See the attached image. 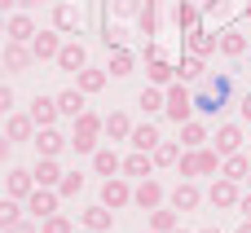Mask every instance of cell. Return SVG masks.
Segmentation results:
<instances>
[{
    "mask_svg": "<svg viewBox=\"0 0 251 233\" xmlns=\"http://www.w3.org/2000/svg\"><path fill=\"white\" fill-rule=\"evenodd\" d=\"M66 145H71V137H62L57 128H40V132H35V154H40V159H57Z\"/></svg>",
    "mask_w": 251,
    "mask_h": 233,
    "instance_id": "cell-6",
    "label": "cell"
},
{
    "mask_svg": "<svg viewBox=\"0 0 251 233\" xmlns=\"http://www.w3.org/2000/svg\"><path fill=\"white\" fill-rule=\"evenodd\" d=\"M18 4H22V9H35V4H44V0H18Z\"/></svg>",
    "mask_w": 251,
    "mask_h": 233,
    "instance_id": "cell-54",
    "label": "cell"
},
{
    "mask_svg": "<svg viewBox=\"0 0 251 233\" xmlns=\"http://www.w3.org/2000/svg\"><path fill=\"white\" fill-rule=\"evenodd\" d=\"M238 211H243V216H247V220H251V189H247V194H243V198H238Z\"/></svg>",
    "mask_w": 251,
    "mask_h": 233,
    "instance_id": "cell-49",
    "label": "cell"
},
{
    "mask_svg": "<svg viewBox=\"0 0 251 233\" xmlns=\"http://www.w3.org/2000/svg\"><path fill=\"white\" fill-rule=\"evenodd\" d=\"M132 203H137L141 211H154V207H163V185H159L154 176H146V181L132 189Z\"/></svg>",
    "mask_w": 251,
    "mask_h": 233,
    "instance_id": "cell-12",
    "label": "cell"
},
{
    "mask_svg": "<svg viewBox=\"0 0 251 233\" xmlns=\"http://www.w3.org/2000/svg\"><path fill=\"white\" fill-rule=\"evenodd\" d=\"M238 115H243V119H247V123H251V93H247V97H243V101H238Z\"/></svg>",
    "mask_w": 251,
    "mask_h": 233,
    "instance_id": "cell-50",
    "label": "cell"
},
{
    "mask_svg": "<svg viewBox=\"0 0 251 233\" xmlns=\"http://www.w3.org/2000/svg\"><path fill=\"white\" fill-rule=\"evenodd\" d=\"M79 233H97V229H79Z\"/></svg>",
    "mask_w": 251,
    "mask_h": 233,
    "instance_id": "cell-60",
    "label": "cell"
},
{
    "mask_svg": "<svg viewBox=\"0 0 251 233\" xmlns=\"http://www.w3.org/2000/svg\"><path fill=\"white\" fill-rule=\"evenodd\" d=\"M199 176H221V154H216L212 145L199 150Z\"/></svg>",
    "mask_w": 251,
    "mask_h": 233,
    "instance_id": "cell-40",
    "label": "cell"
},
{
    "mask_svg": "<svg viewBox=\"0 0 251 233\" xmlns=\"http://www.w3.org/2000/svg\"><path fill=\"white\" fill-rule=\"evenodd\" d=\"M247 40L251 35H243V31H221V53L225 57H243L247 53Z\"/></svg>",
    "mask_w": 251,
    "mask_h": 233,
    "instance_id": "cell-33",
    "label": "cell"
},
{
    "mask_svg": "<svg viewBox=\"0 0 251 233\" xmlns=\"http://www.w3.org/2000/svg\"><path fill=\"white\" fill-rule=\"evenodd\" d=\"M79 220H84V229H97V233H110V229H115V216H110V207H106V203L84 207V211H79Z\"/></svg>",
    "mask_w": 251,
    "mask_h": 233,
    "instance_id": "cell-14",
    "label": "cell"
},
{
    "mask_svg": "<svg viewBox=\"0 0 251 233\" xmlns=\"http://www.w3.org/2000/svg\"><path fill=\"white\" fill-rule=\"evenodd\" d=\"M40 233H75V225H71L66 216H49V220L40 225Z\"/></svg>",
    "mask_w": 251,
    "mask_h": 233,
    "instance_id": "cell-43",
    "label": "cell"
},
{
    "mask_svg": "<svg viewBox=\"0 0 251 233\" xmlns=\"http://www.w3.org/2000/svg\"><path fill=\"white\" fill-rule=\"evenodd\" d=\"M57 110H62L66 119L84 115V110H88V93H79V88H66V93H57Z\"/></svg>",
    "mask_w": 251,
    "mask_h": 233,
    "instance_id": "cell-17",
    "label": "cell"
},
{
    "mask_svg": "<svg viewBox=\"0 0 251 233\" xmlns=\"http://www.w3.org/2000/svg\"><path fill=\"white\" fill-rule=\"evenodd\" d=\"M163 97H168V101H163V115H168L176 128L194 119V97L181 88V79H176V84H168V93H163Z\"/></svg>",
    "mask_w": 251,
    "mask_h": 233,
    "instance_id": "cell-1",
    "label": "cell"
},
{
    "mask_svg": "<svg viewBox=\"0 0 251 233\" xmlns=\"http://www.w3.org/2000/svg\"><path fill=\"white\" fill-rule=\"evenodd\" d=\"M31 176H35V185H40V189H57L66 172L57 167V159H40V163L31 167Z\"/></svg>",
    "mask_w": 251,
    "mask_h": 233,
    "instance_id": "cell-13",
    "label": "cell"
},
{
    "mask_svg": "<svg viewBox=\"0 0 251 233\" xmlns=\"http://www.w3.org/2000/svg\"><path fill=\"white\" fill-rule=\"evenodd\" d=\"M176 79H203V57H199V53H190V57L176 66Z\"/></svg>",
    "mask_w": 251,
    "mask_h": 233,
    "instance_id": "cell-41",
    "label": "cell"
},
{
    "mask_svg": "<svg viewBox=\"0 0 251 233\" xmlns=\"http://www.w3.org/2000/svg\"><path fill=\"white\" fill-rule=\"evenodd\" d=\"M238 233H251V220H243V225H238Z\"/></svg>",
    "mask_w": 251,
    "mask_h": 233,
    "instance_id": "cell-55",
    "label": "cell"
},
{
    "mask_svg": "<svg viewBox=\"0 0 251 233\" xmlns=\"http://www.w3.org/2000/svg\"><path fill=\"white\" fill-rule=\"evenodd\" d=\"M106 137H110V141H128V137H132V119H128L124 110L106 115Z\"/></svg>",
    "mask_w": 251,
    "mask_h": 233,
    "instance_id": "cell-31",
    "label": "cell"
},
{
    "mask_svg": "<svg viewBox=\"0 0 251 233\" xmlns=\"http://www.w3.org/2000/svg\"><path fill=\"white\" fill-rule=\"evenodd\" d=\"M4 70H13V75H22L31 62H35V53H31V44H22V40H4Z\"/></svg>",
    "mask_w": 251,
    "mask_h": 233,
    "instance_id": "cell-4",
    "label": "cell"
},
{
    "mask_svg": "<svg viewBox=\"0 0 251 233\" xmlns=\"http://www.w3.org/2000/svg\"><path fill=\"white\" fill-rule=\"evenodd\" d=\"M101 203H106L110 211L128 207V203H132V185H128L124 176H106V181H101Z\"/></svg>",
    "mask_w": 251,
    "mask_h": 233,
    "instance_id": "cell-2",
    "label": "cell"
},
{
    "mask_svg": "<svg viewBox=\"0 0 251 233\" xmlns=\"http://www.w3.org/2000/svg\"><path fill=\"white\" fill-rule=\"evenodd\" d=\"M93 167H97V176H119V172H124V159H119L115 150H101V145H97Z\"/></svg>",
    "mask_w": 251,
    "mask_h": 233,
    "instance_id": "cell-26",
    "label": "cell"
},
{
    "mask_svg": "<svg viewBox=\"0 0 251 233\" xmlns=\"http://www.w3.org/2000/svg\"><path fill=\"white\" fill-rule=\"evenodd\" d=\"M194 110H199V115H216V110H225V97L207 88V93H199V97H194Z\"/></svg>",
    "mask_w": 251,
    "mask_h": 233,
    "instance_id": "cell-39",
    "label": "cell"
},
{
    "mask_svg": "<svg viewBox=\"0 0 251 233\" xmlns=\"http://www.w3.org/2000/svg\"><path fill=\"white\" fill-rule=\"evenodd\" d=\"M137 31L141 35H159V0H146L137 9Z\"/></svg>",
    "mask_w": 251,
    "mask_h": 233,
    "instance_id": "cell-27",
    "label": "cell"
},
{
    "mask_svg": "<svg viewBox=\"0 0 251 233\" xmlns=\"http://www.w3.org/2000/svg\"><path fill=\"white\" fill-rule=\"evenodd\" d=\"M146 62H163V48L159 44H146Z\"/></svg>",
    "mask_w": 251,
    "mask_h": 233,
    "instance_id": "cell-48",
    "label": "cell"
},
{
    "mask_svg": "<svg viewBox=\"0 0 251 233\" xmlns=\"http://www.w3.org/2000/svg\"><path fill=\"white\" fill-rule=\"evenodd\" d=\"M75 88H79V93H88V97H93V93H101V88H106V70L84 66V70L75 75Z\"/></svg>",
    "mask_w": 251,
    "mask_h": 233,
    "instance_id": "cell-29",
    "label": "cell"
},
{
    "mask_svg": "<svg viewBox=\"0 0 251 233\" xmlns=\"http://www.w3.org/2000/svg\"><path fill=\"white\" fill-rule=\"evenodd\" d=\"M137 9V0H115V13H132Z\"/></svg>",
    "mask_w": 251,
    "mask_h": 233,
    "instance_id": "cell-51",
    "label": "cell"
},
{
    "mask_svg": "<svg viewBox=\"0 0 251 233\" xmlns=\"http://www.w3.org/2000/svg\"><path fill=\"white\" fill-rule=\"evenodd\" d=\"M203 145H207V128H203L199 119L181 123V150H203Z\"/></svg>",
    "mask_w": 251,
    "mask_h": 233,
    "instance_id": "cell-25",
    "label": "cell"
},
{
    "mask_svg": "<svg viewBox=\"0 0 251 233\" xmlns=\"http://www.w3.org/2000/svg\"><path fill=\"white\" fill-rule=\"evenodd\" d=\"M221 176H229V181H247L251 176V159L238 150V154H229V159H221Z\"/></svg>",
    "mask_w": 251,
    "mask_h": 233,
    "instance_id": "cell-24",
    "label": "cell"
},
{
    "mask_svg": "<svg viewBox=\"0 0 251 233\" xmlns=\"http://www.w3.org/2000/svg\"><path fill=\"white\" fill-rule=\"evenodd\" d=\"M238 181H229V176H216L212 181V189H207V203L212 207H221V211H229V207H238Z\"/></svg>",
    "mask_w": 251,
    "mask_h": 233,
    "instance_id": "cell-3",
    "label": "cell"
},
{
    "mask_svg": "<svg viewBox=\"0 0 251 233\" xmlns=\"http://www.w3.org/2000/svg\"><path fill=\"white\" fill-rule=\"evenodd\" d=\"M4 40L31 44V40H35V18H31V13H9V18H4Z\"/></svg>",
    "mask_w": 251,
    "mask_h": 233,
    "instance_id": "cell-9",
    "label": "cell"
},
{
    "mask_svg": "<svg viewBox=\"0 0 251 233\" xmlns=\"http://www.w3.org/2000/svg\"><path fill=\"white\" fill-rule=\"evenodd\" d=\"M57 198H62L57 189H40V185H35V194L26 198V211H31L35 220H49V216H57Z\"/></svg>",
    "mask_w": 251,
    "mask_h": 233,
    "instance_id": "cell-8",
    "label": "cell"
},
{
    "mask_svg": "<svg viewBox=\"0 0 251 233\" xmlns=\"http://www.w3.org/2000/svg\"><path fill=\"white\" fill-rule=\"evenodd\" d=\"M71 150L75 154H97V137H71Z\"/></svg>",
    "mask_w": 251,
    "mask_h": 233,
    "instance_id": "cell-44",
    "label": "cell"
},
{
    "mask_svg": "<svg viewBox=\"0 0 251 233\" xmlns=\"http://www.w3.org/2000/svg\"><path fill=\"white\" fill-rule=\"evenodd\" d=\"M181 229V211L176 207H154L150 211V233H172Z\"/></svg>",
    "mask_w": 251,
    "mask_h": 233,
    "instance_id": "cell-21",
    "label": "cell"
},
{
    "mask_svg": "<svg viewBox=\"0 0 251 233\" xmlns=\"http://www.w3.org/2000/svg\"><path fill=\"white\" fill-rule=\"evenodd\" d=\"M212 150H216L221 159L238 154V150H243V128H238V123H221V128H216V137H212Z\"/></svg>",
    "mask_w": 251,
    "mask_h": 233,
    "instance_id": "cell-5",
    "label": "cell"
},
{
    "mask_svg": "<svg viewBox=\"0 0 251 233\" xmlns=\"http://www.w3.org/2000/svg\"><path fill=\"white\" fill-rule=\"evenodd\" d=\"M57 194H62V198L84 194V176H79V172H66V176H62V185H57Z\"/></svg>",
    "mask_w": 251,
    "mask_h": 233,
    "instance_id": "cell-42",
    "label": "cell"
},
{
    "mask_svg": "<svg viewBox=\"0 0 251 233\" xmlns=\"http://www.w3.org/2000/svg\"><path fill=\"white\" fill-rule=\"evenodd\" d=\"M115 79H124V75H132V53L128 48H110V66H106Z\"/></svg>",
    "mask_w": 251,
    "mask_h": 233,
    "instance_id": "cell-35",
    "label": "cell"
},
{
    "mask_svg": "<svg viewBox=\"0 0 251 233\" xmlns=\"http://www.w3.org/2000/svg\"><path fill=\"white\" fill-rule=\"evenodd\" d=\"M247 185H251V176H247Z\"/></svg>",
    "mask_w": 251,
    "mask_h": 233,
    "instance_id": "cell-63",
    "label": "cell"
},
{
    "mask_svg": "<svg viewBox=\"0 0 251 233\" xmlns=\"http://www.w3.org/2000/svg\"><path fill=\"white\" fill-rule=\"evenodd\" d=\"M4 233H40V225H31V220H18L13 229H4Z\"/></svg>",
    "mask_w": 251,
    "mask_h": 233,
    "instance_id": "cell-47",
    "label": "cell"
},
{
    "mask_svg": "<svg viewBox=\"0 0 251 233\" xmlns=\"http://www.w3.org/2000/svg\"><path fill=\"white\" fill-rule=\"evenodd\" d=\"M0 84H4V62H0Z\"/></svg>",
    "mask_w": 251,
    "mask_h": 233,
    "instance_id": "cell-57",
    "label": "cell"
},
{
    "mask_svg": "<svg viewBox=\"0 0 251 233\" xmlns=\"http://www.w3.org/2000/svg\"><path fill=\"white\" fill-rule=\"evenodd\" d=\"M163 137H159V128L154 123H141V128H132V137H128V145L132 150H141V154H154V145H159Z\"/></svg>",
    "mask_w": 251,
    "mask_h": 233,
    "instance_id": "cell-19",
    "label": "cell"
},
{
    "mask_svg": "<svg viewBox=\"0 0 251 233\" xmlns=\"http://www.w3.org/2000/svg\"><path fill=\"white\" fill-rule=\"evenodd\" d=\"M57 97H35L31 101V119H35V128H53L57 123Z\"/></svg>",
    "mask_w": 251,
    "mask_h": 233,
    "instance_id": "cell-15",
    "label": "cell"
},
{
    "mask_svg": "<svg viewBox=\"0 0 251 233\" xmlns=\"http://www.w3.org/2000/svg\"><path fill=\"white\" fill-rule=\"evenodd\" d=\"M0 40H4V13H0Z\"/></svg>",
    "mask_w": 251,
    "mask_h": 233,
    "instance_id": "cell-56",
    "label": "cell"
},
{
    "mask_svg": "<svg viewBox=\"0 0 251 233\" xmlns=\"http://www.w3.org/2000/svg\"><path fill=\"white\" fill-rule=\"evenodd\" d=\"M176 176H181V181H199V150H181V159H176Z\"/></svg>",
    "mask_w": 251,
    "mask_h": 233,
    "instance_id": "cell-36",
    "label": "cell"
},
{
    "mask_svg": "<svg viewBox=\"0 0 251 233\" xmlns=\"http://www.w3.org/2000/svg\"><path fill=\"white\" fill-rule=\"evenodd\" d=\"M0 115H13V88L0 84Z\"/></svg>",
    "mask_w": 251,
    "mask_h": 233,
    "instance_id": "cell-46",
    "label": "cell"
},
{
    "mask_svg": "<svg viewBox=\"0 0 251 233\" xmlns=\"http://www.w3.org/2000/svg\"><path fill=\"white\" fill-rule=\"evenodd\" d=\"M172 233H185V229H172Z\"/></svg>",
    "mask_w": 251,
    "mask_h": 233,
    "instance_id": "cell-61",
    "label": "cell"
},
{
    "mask_svg": "<svg viewBox=\"0 0 251 233\" xmlns=\"http://www.w3.org/2000/svg\"><path fill=\"white\" fill-rule=\"evenodd\" d=\"M9 150H13V141H9V137H4V132H0V163H4V159H9Z\"/></svg>",
    "mask_w": 251,
    "mask_h": 233,
    "instance_id": "cell-52",
    "label": "cell"
},
{
    "mask_svg": "<svg viewBox=\"0 0 251 233\" xmlns=\"http://www.w3.org/2000/svg\"><path fill=\"white\" fill-rule=\"evenodd\" d=\"M4 194H9V198H18V203H26V198L35 194V176H31L26 167H13V172L4 176Z\"/></svg>",
    "mask_w": 251,
    "mask_h": 233,
    "instance_id": "cell-7",
    "label": "cell"
},
{
    "mask_svg": "<svg viewBox=\"0 0 251 233\" xmlns=\"http://www.w3.org/2000/svg\"><path fill=\"white\" fill-rule=\"evenodd\" d=\"M243 13H247V22H251V4H247V9H243Z\"/></svg>",
    "mask_w": 251,
    "mask_h": 233,
    "instance_id": "cell-58",
    "label": "cell"
},
{
    "mask_svg": "<svg viewBox=\"0 0 251 233\" xmlns=\"http://www.w3.org/2000/svg\"><path fill=\"white\" fill-rule=\"evenodd\" d=\"M13 4H18V0H0V13H9V9H13Z\"/></svg>",
    "mask_w": 251,
    "mask_h": 233,
    "instance_id": "cell-53",
    "label": "cell"
},
{
    "mask_svg": "<svg viewBox=\"0 0 251 233\" xmlns=\"http://www.w3.org/2000/svg\"><path fill=\"white\" fill-rule=\"evenodd\" d=\"M124 176H137V181L154 176V159H150V154H141V150H132V154L124 159Z\"/></svg>",
    "mask_w": 251,
    "mask_h": 233,
    "instance_id": "cell-23",
    "label": "cell"
},
{
    "mask_svg": "<svg viewBox=\"0 0 251 233\" xmlns=\"http://www.w3.org/2000/svg\"><path fill=\"white\" fill-rule=\"evenodd\" d=\"M199 233H221V229H199Z\"/></svg>",
    "mask_w": 251,
    "mask_h": 233,
    "instance_id": "cell-59",
    "label": "cell"
},
{
    "mask_svg": "<svg viewBox=\"0 0 251 233\" xmlns=\"http://www.w3.org/2000/svg\"><path fill=\"white\" fill-rule=\"evenodd\" d=\"M172 22H176V31H194L199 26V4L194 0H176L172 4Z\"/></svg>",
    "mask_w": 251,
    "mask_h": 233,
    "instance_id": "cell-22",
    "label": "cell"
},
{
    "mask_svg": "<svg viewBox=\"0 0 251 233\" xmlns=\"http://www.w3.org/2000/svg\"><path fill=\"white\" fill-rule=\"evenodd\" d=\"M199 203H203V194H199L194 181H181V185L172 189V207H176V211H194Z\"/></svg>",
    "mask_w": 251,
    "mask_h": 233,
    "instance_id": "cell-20",
    "label": "cell"
},
{
    "mask_svg": "<svg viewBox=\"0 0 251 233\" xmlns=\"http://www.w3.org/2000/svg\"><path fill=\"white\" fill-rule=\"evenodd\" d=\"M31 53H35V62H57V53H62V35H57V31H35Z\"/></svg>",
    "mask_w": 251,
    "mask_h": 233,
    "instance_id": "cell-10",
    "label": "cell"
},
{
    "mask_svg": "<svg viewBox=\"0 0 251 233\" xmlns=\"http://www.w3.org/2000/svg\"><path fill=\"white\" fill-rule=\"evenodd\" d=\"M185 44H190V53L207 57V53H216V48H221V35H207V31H190V35H185Z\"/></svg>",
    "mask_w": 251,
    "mask_h": 233,
    "instance_id": "cell-28",
    "label": "cell"
},
{
    "mask_svg": "<svg viewBox=\"0 0 251 233\" xmlns=\"http://www.w3.org/2000/svg\"><path fill=\"white\" fill-rule=\"evenodd\" d=\"M163 101H168V97H163V88H154V84L137 93V106H141L146 115H159V110H163Z\"/></svg>",
    "mask_w": 251,
    "mask_h": 233,
    "instance_id": "cell-34",
    "label": "cell"
},
{
    "mask_svg": "<svg viewBox=\"0 0 251 233\" xmlns=\"http://www.w3.org/2000/svg\"><path fill=\"white\" fill-rule=\"evenodd\" d=\"M18 220H22V203L4 194V198H0V229H13Z\"/></svg>",
    "mask_w": 251,
    "mask_h": 233,
    "instance_id": "cell-37",
    "label": "cell"
},
{
    "mask_svg": "<svg viewBox=\"0 0 251 233\" xmlns=\"http://www.w3.org/2000/svg\"><path fill=\"white\" fill-rule=\"evenodd\" d=\"M146 75H150V84H154V88H168V84H176V70H172L168 62H150V70H146Z\"/></svg>",
    "mask_w": 251,
    "mask_h": 233,
    "instance_id": "cell-38",
    "label": "cell"
},
{
    "mask_svg": "<svg viewBox=\"0 0 251 233\" xmlns=\"http://www.w3.org/2000/svg\"><path fill=\"white\" fill-rule=\"evenodd\" d=\"M247 53H251V40H247Z\"/></svg>",
    "mask_w": 251,
    "mask_h": 233,
    "instance_id": "cell-62",
    "label": "cell"
},
{
    "mask_svg": "<svg viewBox=\"0 0 251 233\" xmlns=\"http://www.w3.org/2000/svg\"><path fill=\"white\" fill-rule=\"evenodd\" d=\"M4 137H9V141H35V119H31V115H9Z\"/></svg>",
    "mask_w": 251,
    "mask_h": 233,
    "instance_id": "cell-18",
    "label": "cell"
},
{
    "mask_svg": "<svg viewBox=\"0 0 251 233\" xmlns=\"http://www.w3.org/2000/svg\"><path fill=\"white\" fill-rule=\"evenodd\" d=\"M101 44H106V48H124V31L106 22V35H101Z\"/></svg>",
    "mask_w": 251,
    "mask_h": 233,
    "instance_id": "cell-45",
    "label": "cell"
},
{
    "mask_svg": "<svg viewBox=\"0 0 251 233\" xmlns=\"http://www.w3.org/2000/svg\"><path fill=\"white\" fill-rule=\"evenodd\" d=\"M57 66H62V70H71V75H79V70L88 66V53H84V44H79V40H62Z\"/></svg>",
    "mask_w": 251,
    "mask_h": 233,
    "instance_id": "cell-11",
    "label": "cell"
},
{
    "mask_svg": "<svg viewBox=\"0 0 251 233\" xmlns=\"http://www.w3.org/2000/svg\"><path fill=\"white\" fill-rule=\"evenodd\" d=\"M53 31H71V35H75V31H79V9L66 4V0H57V4H53Z\"/></svg>",
    "mask_w": 251,
    "mask_h": 233,
    "instance_id": "cell-16",
    "label": "cell"
},
{
    "mask_svg": "<svg viewBox=\"0 0 251 233\" xmlns=\"http://www.w3.org/2000/svg\"><path fill=\"white\" fill-rule=\"evenodd\" d=\"M150 159H154V167H176V159H181V141H159Z\"/></svg>",
    "mask_w": 251,
    "mask_h": 233,
    "instance_id": "cell-32",
    "label": "cell"
},
{
    "mask_svg": "<svg viewBox=\"0 0 251 233\" xmlns=\"http://www.w3.org/2000/svg\"><path fill=\"white\" fill-rule=\"evenodd\" d=\"M101 132H106V119L101 115H93V110L75 115V137H101Z\"/></svg>",
    "mask_w": 251,
    "mask_h": 233,
    "instance_id": "cell-30",
    "label": "cell"
}]
</instances>
